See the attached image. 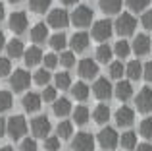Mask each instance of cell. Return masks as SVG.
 Listing matches in <instances>:
<instances>
[{
    "mask_svg": "<svg viewBox=\"0 0 152 151\" xmlns=\"http://www.w3.org/2000/svg\"><path fill=\"white\" fill-rule=\"evenodd\" d=\"M135 29H137V19L133 18V14L123 12V14H119L118 19L114 21V31L118 35H121V37H129V35H133Z\"/></svg>",
    "mask_w": 152,
    "mask_h": 151,
    "instance_id": "obj_1",
    "label": "cell"
},
{
    "mask_svg": "<svg viewBox=\"0 0 152 151\" xmlns=\"http://www.w3.org/2000/svg\"><path fill=\"white\" fill-rule=\"evenodd\" d=\"M6 134L12 140H19L27 134V120L21 114H14L12 118L6 120Z\"/></svg>",
    "mask_w": 152,
    "mask_h": 151,
    "instance_id": "obj_2",
    "label": "cell"
},
{
    "mask_svg": "<svg viewBox=\"0 0 152 151\" xmlns=\"http://www.w3.org/2000/svg\"><path fill=\"white\" fill-rule=\"evenodd\" d=\"M96 141L104 151H112V149H115L119 145V134L115 132V128L106 126V128H102L100 132H98Z\"/></svg>",
    "mask_w": 152,
    "mask_h": 151,
    "instance_id": "obj_3",
    "label": "cell"
},
{
    "mask_svg": "<svg viewBox=\"0 0 152 151\" xmlns=\"http://www.w3.org/2000/svg\"><path fill=\"white\" fill-rule=\"evenodd\" d=\"M93 39H96L98 43H106L108 39L114 35V23L110 19H98L93 23V29H91Z\"/></svg>",
    "mask_w": 152,
    "mask_h": 151,
    "instance_id": "obj_4",
    "label": "cell"
},
{
    "mask_svg": "<svg viewBox=\"0 0 152 151\" xmlns=\"http://www.w3.org/2000/svg\"><path fill=\"white\" fill-rule=\"evenodd\" d=\"M50 130H52V124L48 120V116H45V114H39V116H35L33 120H31V132H33L35 138H48L50 136Z\"/></svg>",
    "mask_w": 152,
    "mask_h": 151,
    "instance_id": "obj_5",
    "label": "cell"
},
{
    "mask_svg": "<svg viewBox=\"0 0 152 151\" xmlns=\"http://www.w3.org/2000/svg\"><path fill=\"white\" fill-rule=\"evenodd\" d=\"M71 21V16L67 14L64 8H54V10H50L48 14V25L54 27V29H64V27H67Z\"/></svg>",
    "mask_w": 152,
    "mask_h": 151,
    "instance_id": "obj_6",
    "label": "cell"
},
{
    "mask_svg": "<svg viewBox=\"0 0 152 151\" xmlns=\"http://www.w3.org/2000/svg\"><path fill=\"white\" fill-rule=\"evenodd\" d=\"M31 83V74L23 68L14 70V74L10 76V85L14 91H25Z\"/></svg>",
    "mask_w": 152,
    "mask_h": 151,
    "instance_id": "obj_7",
    "label": "cell"
},
{
    "mask_svg": "<svg viewBox=\"0 0 152 151\" xmlns=\"http://www.w3.org/2000/svg\"><path fill=\"white\" fill-rule=\"evenodd\" d=\"M93 21V10L89 6H77L71 12V23L77 27H87Z\"/></svg>",
    "mask_w": 152,
    "mask_h": 151,
    "instance_id": "obj_8",
    "label": "cell"
},
{
    "mask_svg": "<svg viewBox=\"0 0 152 151\" xmlns=\"http://www.w3.org/2000/svg\"><path fill=\"white\" fill-rule=\"evenodd\" d=\"M73 151H94V136L89 132H79L71 141Z\"/></svg>",
    "mask_w": 152,
    "mask_h": 151,
    "instance_id": "obj_9",
    "label": "cell"
},
{
    "mask_svg": "<svg viewBox=\"0 0 152 151\" xmlns=\"http://www.w3.org/2000/svg\"><path fill=\"white\" fill-rule=\"evenodd\" d=\"M8 25H10V29L14 31V33L21 35V33H25L27 25H29V18H27L25 12H14V14H10Z\"/></svg>",
    "mask_w": 152,
    "mask_h": 151,
    "instance_id": "obj_10",
    "label": "cell"
},
{
    "mask_svg": "<svg viewBox=\"0 0 152 151\" xmlns=\"http://www.w3.org/2000/svg\"><path fill=\"white\" fill-rule=\"evenodd\" d=\"M93 93H94V97L100 99V101H104V99H110L112 95H114V85L110 83V79L98 78L96 81H94V85H93Z\"/></svg>",
    "mask_w": 152,
    "mask_h": 151,
    "instance_id": "obj_11",
    "label": "cell"
},
{
    "mask_svg": "<svg viewBox=\"0 0 152 151\" xmlns=\"http://www.w3.org/2000/svg\"><path fill=\"white\" fill-rule=\"evenodd\" d=\"M131 49H133V53L137 54V56H145V54H148V50L152 49L150 37H148V35H145V33L135 35L133 43H131Z\"/></svg>",
    "mask_w": 152,
    "mask_h": 151,
    "instance_id": "obj_12",
    "label": "cell"
},
{
    "mask_svg": "<svg viewBox=\"0 0 152 151\" xmlns=\"http://www.w3.org/2000/svg\"><path fill=\"white\" fill-rule=\"evenodd\" d=\"M77 70H79V76L83 79H93L98 76V64H96V60H91V58H83L79 62Z\"/></svg>",
    "mask_w": 152,
    "mask_h": 151,
    "instance_id": "obj_13",
    "label": "cell"
},
{
    "mask_svg": "<svg viewBox=\"0 0 152 151\" xmlns=\"http://www.w3.org/2000/svg\"><path fill=\"white\" fill-rule=\"evenodd\" d=\"M114 118H115V124L118 126L127 128V126H131L135 122V110L131 109V107H119V109L115 110Z\"/></svg>",
    "mask_w": 152,
    "mask_h": 151,
    "instance_id": "obj_14",
    "label": "cell"
},
{
    "mask_svg": "<svg viewBox=\"0 0 152 151\" xmlns=\"http://www.w3.org/2000/svg\"><path fill=\"white\" fill-rule=\"evenodd\" d=\"M89 43H91V37L85 31H77V33H73L71 39H69V47H71L73 53H83V50H87Z\"/></svg>",
    "mask_w": 152,
    "mask_h": 151,
    "instance_id": "obj_15",
    "label": "cell"
},
{
    "mask_svg": "<svg viewBox=\"0 0 152 151\" xmlns=\"http://www.w3.org/2000/svg\"><path fill=\"white\" fill-rule=\"evenodd\" d=\"M137 109L141 113H152V89L150 87H142L137 95Z\"/></svg>",
    "mask_w": 152,
    "mask_h": 151,
    "instance_id": "obj_16",
    "label": "cell"
},
{
    "mask_svg": "<svg viewBox=\"0 0 152 151\" xmlns=\"http://www.w3.org/2000/svg\"><path fill=\"white\" fill-rule=\"evenodd\" d=\"M21 105H23V109H25V113H37V110L41 109V105H42V97L39 93L29 91V93L23 95Z\"/></svg>",
    "mask_w": 152,
    "mask_h": 151,
    "instance_id": "obj_17",
    "label": "cell"
},
{
    "mask_svg": "<svg viewBox=\"0 0 152 151\" xmlns=\"http://www.w3.org/2000/svg\"><path fill=\"white\" fill-rule=\"evenodd\" d=\"M114 95L119 99V101H129V99L133 97V85H131V81L119 79V81L115 83V87H114Z\"/></svg>",
    "mask_w": 152,
    "mask_h": 151,
    "instance_id": "obj_18",
    "label": "cell"
},
{
    "mask_svg": "<svg viewBox=\"0 0 152 151\" xmlns=\"http://www.w3.org/2000/svg\"><path fill=\"white\" fill-rule=\"evenodd\" d=\"M52 105H54V107H52V113H54L58 118H64V116H67V114L71 113V101L66 99V97L56 99Z\"/></svg>",
    "mask_w": 152,
    "mask_h": 151,
    "instance_id": "obj_19",
    "label": "cell"
},
{
    "mask_svg": "<svg viewBox=\"0 0 152 151\" xmlns=\"http://www.w3.org/2000/svg\"><path fill=\"white\" fill-rule=\"evenodd\" d=\"M48 25L46 23H35L33 25V29H31V41L33 43H45V41H48Z\"/></svg>",
    "mask_w": 152,
    "mask_h": 151,
    "instance_id": "obj_20",
    "label": "cell"
},
{
    "mask_svg": "<svg viewBox=\"0 0 152 151\" xmlns=\"http://www.w3.org/2000/svg\"><path fill=\"white\" fill-rule=\"evenodd\" d=\"M42 50L39 49V47H29V49L25 50V54H23V62H25L27 66H37L39 62H42Z\"/></svg>",
    "mask_w": 152,
    "mask_h": 151,
    "instance_id": "obj_21",
    "label": "cell"
},
{
    "mask_svg": "<svg viewBox=\"0 0 152 151\" xmlns=\"http://www.w3.org/2000/svg\"><path fill=\"white\" fill-rule=\"evenodd\" d=\"M71 95H73L77 101H85V99L91 95V87L87 85L85 81H77V83L71 85Z\"/></svg>",
    "mask_w": 152,
    "mask_h": 151,
    "instance_id": "obj_22",
    "label": "cell"
},
{
    "mask_svg": "<svg viewBox=\"0 0 152 151\" xmlns=\"http://www.w3.org/2000/svg\"><path fill=\"white\" fill-rule=\"evenodd\" d=\"M6 49H8L10 58H19V56L25 54V47H23V43L19 41V39H12V41H8Z\"/></svg>",
    "mask_w": 152,
    "mask_h": 151,
    "instance_id": "obj_23",
    "label": "cell"
},
{
    "mask_svg": "<svg viewBox=\"0 0 152 151\" xmlns=\"http://www.w3.org/2000/svg\"><path fill=\"white\" fill-rule=\"evenodd\" d=\"M142 68H145V66L141 64V62L139 60H131L129 64L125 66V76H129V79H141L142 78Z\"/></svg>",
    "mask_w": 152,
    "mask_h": 151,
    "instance_id": "obj_24",
    "label": "cell"
},
{
    "mask_svg": "<svg viewBox=\"0 0 152 151\" xmlns=\"http://www.w3.org/2000/svg\"><path fill=\"white\" fill-rule=\"evenodd\" d=\"M89 118H91V110L87 109L85 105L75 107V110H73V122H75V124L83 126V124H87V122H89Z\"/></svg>",
    "mask_w": 152,
    "mask_h": 151,
    "instance_id": "obj_25",
    "label": "cell"
},
{
    "mask_svg": "<svg viewBox=\"0 0 152 151\" xmlns=\"http://www.w3.org/2000/svg\"><path fill=\"white\" fill-rule=\"evenodd\" d=\"M131 50H133V49H131V43H127L125 39H119V41L114 45V54L119 58V60L127 58L131 54Z\"/></svg>",
    "mask_w": 152,
    "mask_h": 151,
    "instance_id": "obj_26",
    "label": "cell"
},
{
    "mask_svg": "<svg viewBox=\"0 0 152 151\" xmlns=\"http://www.w3.org/2000/svg\"><path fill=\"white\" fill-rule=\"evenodd\" d=\"M56 136H58L60 140H67V138H71V136H73V124H71L69 120L58 122V126H56Z\"/></svg>",
    "mask_w": 152,
    "mask_h": 151,
    "instance_id": "obj_27",
    "label": "cell"
},
{
    "mask_svg": "<svg viewBox=\"0 0 152 151\" xmlns=\"http://www.w3.org/2000/svg\"><path fill=\"white\" fill-rule=\"evenodd\" d=\"M93 120L96 122V124H106V122L110 120V109H108L106 105H98L96 109L93 110Z\"/></svg>",
    "mask_w": 152,
    "mask_h": 151,
    "instance_id": "obj_28",
    "label": "cell"
},
{
    "mask_svg": "<svg viewBox=\"0 0 152 151\" xmlns=\"http://www.w3.org/2000/svg\"><path fill=\"white\" fill-rule=\"evenodd\" d=\"M112 56H114V49L110 45H100L96 49V60L102 62V64H110Z\"/></svg>",
    "mask_w": 152,
    "mask_h": 151,
    "instance_id": "obj_29",
    "label": "cell"
},
{
    "mask_svg": "<svg viewBox=\"0 0 152 151\" xmlns=\"http://www.w3.org/2000/svg\"><path fill=\"white\" fill-rule=\"evenodd\" d=\"M119 145H121L123 149H127V151L135 149V147H137V134H135V132L121 134V136H119Z\"/></svg>",
    "mask_w": 152,
    "mask_h": 151,
    "instance_id": "obj_30",
    "label": "cell"
},
{
    "mask_svg": "<svg viewBox=\"0 0 152 151\" xmlns=\"http://www.w3.org/2000/svg\"><path fill=\"white\" fill-rule=\"evenodd\" d=\"M123 0H100V10L104 14H118L121 10Z\"/></svg>",
    "mask_w": 152,
    "mask_h": 151,
    "instance_id": "obj_31",
    "label": "cell"
},
{
    "mask_svg": "<svg viewBox=\"0 0 152 151\" xmlns=\"http://www.w3.org/2000/svg\"><path fill=\"white\" fill-rule=\"evenodd\" d=\"M54 83H56V89H71V76L69 72H60L54 76Z\"/></svg>",
    "mask_w": 152,
    "mask_h": 151,
    "instance_id": "obj_32",
    "label": "cell"
},
{
    "mask_svg": "<svg viewBox=\"0 0 152 151\" xmlns=\"http://www.w3.org/2000/svg\"><path fill=\"white\" fill-rule=\"evenodd\" d=\"M108 74H110L112 79H121V76L125 74V66H123V62L121 60L110 62V66H108Z\"/></svg>",
    "mask_w": 152,
    "mask_h": 151,
    "instance_id": "obj_33",
    "label": "cell"
},
{
    "mask_svg": "<svg viewBox=\"0 0 152 151\" xmlns=\"http://www.w3.org/2000/svg\"><path fill=\"white\" fill-rule=\"evenodd\" d=\"M48 43H50V47L54 50H64L67 47V37L64 33H56V35H52L48 39Z\"/></svg>",
    "mask_w": 152,
    "mask_h": 151,
    "instance_id": "obj_34",
    "label": "cell"
},
{
    "mask_svg": "<svg viewBox=\"0 0 152 151\" xmlns=\"http://www.w3.org/2000/svg\"><path fill=\"white\" fill-rule=\"evenodd\" d=\"M33 81L37 83V85L46 87V85H48V81H50V72L46 68H39L37 72L33 74Z\"/></svg>",
    "mask_w": 152,
    "mask_h": 151,
    "instance_id": "obj_35",
    "label": "cell"
},
{
    "mask_svg": "<svg viewBox=\"0 0 152 151\" xmlns=\"http://www.w3.org/2000/svg\"><path fill=\"white\" fill-rule=\"evenodd\" d=\"M139 134L145 140H152V116L142 118V122L139 124Z\"/></svg>",
    "mask_w": 152,
    "mask_h": 151,
    "instance_id": "obj_36",
    "label": "cell"
},
{
    "mask_svg": "<svg viewBox=\"0 0 152 151\" xmlns=\"http://www.w3.org/2000/svg\"><path fill=\"white\" fill-rule=\"evenodd\" d=\"M52 0H29V8L35 12V14H45L50 8Z\"/></svg>",
    "mask_w": 152,
    "mask_h": 151,
    "instance_id": "obj_37",
    "label": "cell"
},
{
    "mask_svg": "<svg viewBox=\"0 0 152 151\" xmlns=\"http://www.w3.org/2000/svg\"><path fill=\"white\" fill-rule=\"evenodd\" d=\"M12 103H14V97H12L10 91L0 89V113H6V110L12 107Z\"/></svg>",
    "mask_w": 152,
    "mask_h": 151,
    "instance_id": "obj_38",
    "label": "cell"
},
{
    "mask_svg": "<svg viewBox=\"0 0 152 151\" xmlns=\"http://www.w3.org/2000/svg\"><path fill=\"white\" fill-rule=\"evenodd\" d=\"M58 58H60V64L66 66V68H71L75 64V53L73 50H62Z\"/></svg>",
    "mask_w": 152,
    "mask_h": 151,
    "instance_id": "obj_39",
    "label": "cell"
},
{
    "mask_svg": "<svg viewBox=\"0 0 152 151\" xmlns=\"http://www.w3.org/2000/svg\"><path fill=\"white\" fill-rule=\"evenodd\" d=\"M42 101L45 103H54L56 99H58V91H56V85H46L45 91L41 93Z\"/></svg>",
    "mask_w": 152,
    "mask_h": 151,
    "instance_id": "obj_40",
    "label": "cell"
},
{
    "mask_svg": "<svg viewBox=\"0 0 152 151\" xmlns=\"http://www.w3.org/2000/svg\"><path fill=\"white\" fill-rule=\"evenodd\" d=\"M42 64H45L46 70H52V68H56V66L60 64V58L56 56L54 53H48V54H45V56H42Z\"/></svg>",
    "mask_w": 152,
    "mask_h": 151,
    "instance_id": "obj_41",
    "label": "cell"
},
{
    "mask_svg": "<svg viewBox=\"0 0 152 151\" xmlns=\"http://www.w3.org/2000/svg\"><path fill=\"white\" fill-rule=\"evenodd\" d=\"M150 4V0H127V6L131 8L133 12H142L146 10Z\"/></svg>",
    "mask_w": 152,
    "mask_h": 151,
    "instance_id": "obj_42",
    "label": "cell"
},
{
    "mask_svg": "<svg viewBox=\"0 0 152 151\" xmlns=\"http://www.w3.org/2000/svg\"><path fill=\"white\" fill-rule=\"evenodd\" d=\"M45 149L46 151H60V138L58 136L45 138Z\"/></svg>",
    "mask_w": 152,
    "mask_h": 151,
    "instance_id": "obj_43",
    "label": "cell"
},
{
    "mask_svg": "<svg viewBox=\"0 0 152 151\" xmlns=\"http://www.w3.org/2000/svg\"><path fill=\"white\" fill-rule=\"evenodd\" d=\"M10 74H12V62H10V58L0 56V78L10 76Z\"/></svg>",
    "mask_w": 152,
    "mask_h": 151,
    "instance_id": "obj_44",
    "label": "cell"
},
{
    "mask_svg": "<svg viewBox=\"0 0 152 151\" xmlns=\"http://www.w3.org/2000/svg\"><path fill=\"white\" fill-rule=\"evenodd\" d=\"M37 149H39V145L35 141V138H25L21 141V151H37Z\"/></svg>",
    "mask_w": 152,
    "mask_h": 151,
    "instance_id": "obj_45",
    "label": "cell"
},
{
    "mask_svg": "<svg viewBox=\"0 0 152 151\" xmlns=\"http://www.w3.org/2000/svg\"><path fill=\"white\" fill-rule=\"evenodd\" d=\"M141 23L145 25V29L152 31V10H146L145 14H142V19H141Z\"/></svg>",
    "mask_w": 152,
    "mask_h": 151,
    "instance_id": "obj_46",
    "label": "cell"
},
{
    "mask_svg": "<svg viewBox=\"0 0 152 151\" xmlns=\"http://www.w3.org/2000/svg\"><path fill=\"white\" fill-rule=\"evenodd\" d=\"M142 78H145L148 83H152V60L145 64V68H142Z\"/></svg>",
    "mask_w": 152,
    "mask_h": 151,
    "instance_id": "obj_47",
    "label": "cell"
},
{
    "mask_svg": "<svg viewBox=\"0 0 152 151\" xmlns=\"http://www.w3.org/2000/svg\"><path fill=\"white\" fill-rule=\"evenodd\" d=\"M135 151H152V145L150 144H141L135 147Z\"/></svg>",
    "mask_w": 152,
    "mask_h": 151,
    "instance_id": "obj_48",
    "label": "cell"
},
{
    "mask_svg": "<svg viewBox=\"0 0 152 151\" xmlns=\"http://www.w3.org/2000/svg\"><path fill=\"white\" fill-rule=\"evenodd\" d=\"M6 134V120L4 118H0V138Z\"/></svg>",
    "mask_w": 152,
    "mask_h": 151,
    "instance_id": "obj_49",
    "label": "cell"
},
{
    "mask_svg": "<svg viewBox=\"0 0 152 151\" xmlns=\"http://www.w3.org/2000/svg\"><path fill=\"white\" fill-rule=\"evenodd\" d=\"M6 45H8V43H6V35H4L2 31H0V50H2Z\"/></svg>",
    "mask_w": 152,
    "mask_h": 151,
    "instance_id": "obj_50",
    "label": "cell"
},
{
    "mask_svg": "<svg viewBox=\"0 0 152 151\" xmlns=\"http://www.w3.org/2000/svg\"><path fill=\"white\" fill-rule=\"evenodd\" d=\"M60 2H62L64 6H73V4H77L79 0H60Z\"/></svg>",
    "mask_w": 152,
    "mask_h": 151,
    "instance_id": "obj_51",
    "label": "cell"
},
{
    "mask_svg": "<svg viewBox=\"0 0 152 151\" xmlns=\"http://www.w3.org/2000/svg\"><path fill=\"white\" fill-rule=\"evenodd\" d=\"M4 14H6V10H4V4L0 2V21L4 19Z\"/></svg>",
    "mask_w": 152,
    "mask_h": 151,
    "instance_id": "obj_52",
    "label": "cell"
},
{
    "mask_svg": "<svg viewBox=\"0 0 152 151\" xmlns=\"http://www.w3.org/2000/svg\"><path fill=\"white\" fill-rule=\"evenodd\" d=\"M0 151H14V149H12L10 145H4V147H0Z\"/></svg>",
    "mask_w": 152,
    "mask_h": 151,
    "instance_id": "obj_53",
    "label": "cell"
},
{
    "mask_svg": "<svg viewBox=\"0 0 152 151\" xmlns=\"http://www.w3.org/2000/svg\"><path fill=\"white\" fill-rule=\"evenodd\" d=\"M10 2H12V4H18V2H21V0H10Z\"/></svg>",
    "mask_w": 152,
    "mask_h": 151,
    "instance_id": "obj_54",
    "label": "cell"
}]
</instances>
